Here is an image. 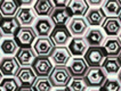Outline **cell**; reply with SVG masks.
<instances>
[{
  "label": "cell",
  "instance_id": "bcb514c9",
  "mask_svg": "<svg viewBox=\"0 0 121 91\" xmlns=\"http://www.w3.org/2000/svg\"><path fill=\"white\" fill-rule=\"evenodd\" d=\"M0 60H1V55H0Z\"/></svg>",
  "mask_w": 121,
  "mask_h": 91
},
{
  "label": "cell",
  "instance_id": "74e56055",
  "mask_svg": "<svg viewBox=\"0 0 121 91\" xmlns=\"http://www.w3.org/2000/svg\"><path fill=\"white\" fill-rule=\"evenodd\" d=\"M86 91H101V89H99V88H89V89Z\"/></svg>",
  "mask_w": 121,
  "mask_h": 91
},
{
  "label": "cell",
  "instance_id": "ee69618b",
  "mask_svg": "<svg viewBox=\"0 0 121 91\" xmlns=\"http://www.w3.org/2000/svg\"><path fill=\"white\" fill-rule=\"evenodd\" d=\"M2 20V16H1V14H0V21Z\"/></svg>",
  "mask_w": 121,
  "mask_h": 91
},
{
  "label": "cell",
  "instance_id": "30bf717a",
  "mask_svg": "<svg viewBox=\"0 0 121 91\" xmlns=\"http://www.w3.org/2000/svg\"><path fill=\"white\" fill-rule=\"evenodd\" d=\"M54 29H55V25L53 23V21L50 20V17L37 18V21L34 22V25H33L34 32L37 34V37H39V38L49 37Z\"/></svg>",
  "mask_w": 121,
  "mask_h": 91
},
{
  "label": "cell",
  "instance_id": "f35d334b",
  "mask_svg": "<svg viewBox=\"0 0 121 91\" xmlns=\"http://www.w3.org/2000/svg\"><path fill=\"white\" fill-rule=\"evenodd\" d=\"M118 80H119V82L121 83V71L119 72V74H118Z\"/></svg>",
  "mask_w": 121,
  "mask_h": 91
},
{
  "label": "cell",
  "instance_id": "8d00e7d4",
  "mask_svg": "<svg viewBox=\"0 0 121 91\" xmlns=\"http://www.w3.org/2000/svg\"><path fill=\"white\" fill-rule=\"evenodd\" d=\"M53 91H70L69 90V88H56V89H54Z\"/></svg>",
  "mask_w": 121,
  "mask_h": 91
},
{
  "label": "cell",
  "instance_id": "7dc6e473",
  "mask_svg": "<svg viewBox=\"0 0 121 91\" xmlns=\"http://www.w3.org/2000/svg\"><path fill=\"white\" fill-rule=\"evenodd\" d=\"M120 2H121V1H120Z\"/></svg>",
  "mask_w": 121,
  "mask_h": 91
},
{
  "label": "cell",
  "instance_id": "ffe728a7",
  "mask_svg": "<svg viewBox=\"0 0 121 91\" xmlns=\"http://www.w3.org/2000/svg\"><path fill=\"white\" fill-rule=\"evenodd\" d=\"M33 9L37 16L40 17H50L55 7L52 0H38L33 5Z\"/></svg>",
  "mask_w": 121,
  "mask_h": 91
},
{
  "label": "cell",
  "instance_id": "277c9868",
  "mask_svg": "<svg viewBox=\"0 0 121 91\" xmlns=\"http://www.w3.org/2000/svg\"><path fill=\"white\" fill-rule=\"evenodd\" d=\"M105 58L106 54L103 47H89L83 56L88 67H101Z\"/></svg>",
  "mask_w": 121,
  "mask_h": 91
},
{
  "label": "cell",
  "instance_id": "e575fe53",
  "mask_svg": "<svg viewBox=\"0 0 121 91\" xmlns=\"http://www.w3.org/2000/svg\"><path fill=\"white\" fill-rule=\"evenodd\" d=\"M17 4H18V6L21 7H31V5H34L33 1L32 0H24V1H17Z\"/></svg>",
  "mask_w": 121,
  "mask_h": 91
},
{
  "label": "cell",
  "instance_id": "e0dca14e",
  "mask_svg": "<svg viewBox=\"0 0 121 91\" xmlns=\"http://www.w3.org/2000/svg\"><path fill=\"white\" fill-rule=\"evenodd\" d=\"M21 27L16 17H2L0 21V32L6 37H14Z\"/></svg>",
  "mask_w": 121,
  "mask_h": 91
},
{
  "label": "cell",
  "instance_id": "9a60e30c",
  "mask_svg": "<svg viewBox=\"0 0 121 91\" xmlns=\"http://www.w3.org/2000/svg\"><path fill=\"white\" fill-rule=\"evenodd\" d=\"M67 48H69V50H70L72 56H74V57H81V56H85V54L88 50L89 46H88L87 41L85 40V38H82V37H74L69 42Z\"/></svg>",
  "mask_w": 121,
  "mask_h": 91
},
{
  "label": "cell",
  "instance_id": "ab89813d",
  "mask_svg": "<svg viewBox=\"0 0 121 91\" xmlns=\"http://www.w3.org/2000/svg\"><path fill=\"white\" fill-rule=\"evenodd\" d=\"M4 80V75L1 74V72H0V83H1V81Z\"/></svg>",
  "mask_w": 121,
  "mask_h": 91
},
{
  "label": "cell",
  "instance_id": "60d3db41",
  "mask_svg": "<svg viewBox=\"0 0 121 91\" xmlns=\"http://www.w3.org/2000/svg\"><path fill=\"white\" fill-rule=\"evenodd\" d=\"M118 58H119V60H120V63H121V52H120V55L118 56Z\"/></svg>",
  "mask_w": 121,
  "mask_h": 91
},
{
  "label": "cell",
  "instance_id": "d6986e66",
  "mask_svg": "<svg viewBox=\"0 0 121 91\" xmlns=\"http://www.w3.org/2000/svg\"><path fill=\"white\" fill-rule=\"evenodd\" d=\"M72 16L70 10L66 8H55L53 14L50 15V20L53 21L55 26H66L71 21Z\"/></svg>",
  "mask_w": 121,
  "mask_h": 91
},
{
  "label": "cell",
  "instance_id": "8992f818",
  "mask_svg": "<svg viewBox=\"0 0 121 91\" xmlns=\"http://www.w3.org/2000/svg\"><path fill=\"white\" fill-rule=\"evenodd\" d=\"M20 70L21 65L15 56L4 57L0 60V72L4 75V78H16Z\"/></svg>",
  "mask_w": 121,
  "mask_h": 91
},
{
  "label": "cell",
  "instance_id": "d4e9b609",
  "mask_svg": "<svg viewBox=\"0 0 121 91\" xmlns=\"http://www.w3.org/2000/svg\"><path fill=\"white\" fill-rule=\"evenodd\" d=\"M85 20L88 25L93 26V27H98L103 24L105 16L101 8H89L88 13L85 16Z\"/></svg>",
  "mask_w": 121,
  "mask_h": 91
},
{
  "label": "cell",
  "instance_id": "836d02e7",
  "mask_svg": "<svg viewBox=\"0 0 121 91\" xmlns=\"http://www.w3.org/2000/svg\"><path fill=\"white\" fill-rule=\"evenodd\" d=\"M86 2L89 6V8H97L98 6H102L104 4L103 0H87Z\"/></svg>",
  "mask_w": 121,
  "mask_h": 91
},
{
  "label": "cell",
  "instance_id": "4fadbf2b",
  "mask_svg": "<svg viewBox=\"0 0 121 91\" xmlns=\"http://www.w3.org/2000/svg\"><path fill=\"white\" fill-rule=\"evenodd\" d=\"M67 29L71 33L72 38L82 37L88 31V24L83 17H72L67 24Z\"/></svg>",
  "mask_w": 121,
  "mask_h": 91
},
{
  "label": "cell",
  "instance_id": "8fae6325",
  "mask_svg": "<svg viewBox=\"0 0 121 91\" xmlns=\"http://www.w3.org/2000/svg\"><path fill=\"white\" fill-rule=\"evenodd\" d=\"M102 27L108 38H117L121 33V22L119 17H106L102 24Z\"/></svg>",
  "mask_w": 121,
  "mask_h": 91
},
{
  "label": "cell",
  "instance_id": "52a82bcc",
  "mask_svg": "<svg viewBox=\"0 0 121 91\" xmlns=\"http://www.w3.org/2000/svg\"><path fill=\"white\" fill-rule=\"evenodd\" d=\"M54 48V42L52 41V39L49 37L38 38L32 46V49H33L37 57H50Z\"/></svg>",
  "mask_w": 121,
  "mask_h": 91
},
{
  "label": "cell",
  "instance_id": "b9f144b4",
  "mask_svg": "<svg viewBox=\"0 0 121 91\" xmlns=\"http://www.w3.org/2000/svg\"><path fill=\"white\" fill-rule=\"evenodd\" d=\"M1 39H2V34H1V32H0V41H1Z\"/></svg>",
  "mask_w": 121,
  "mask_h": 91
},
{
  "label": "cell",
  "instance_id": "ba28073f",
  "mask_svg": "<svg viewBox=\"0 0 121 91\" xmlns=\"http://www.w3.org/2000/svg\"><path fill=\"white\" fill-rule=\"evenodd\" d=\"M49 38L54 42L55 47H66L72 39L67 26H55Z\"/></svg>",
  "mask_w": 121,
  "mask_h": 91
},
{
  "label": "cell",
  "instance_id": "6da1fadb",
  "mask_svg": "<svg viewBox=\"0 0 121 91\" xmlns=\"http://www.w3.org/2000/svg\"><path fill=\"white\" fill-rule=\"evenodd\" d=\"M48 79L53 88H66L72 79V75L70 74L67 66H54Z\"/></svg>",
  "mask_w": 121,
  "mask_h": 91
},
{
  "label": "cell",
  "instance_id": "ac0fdd59",
  "mask_svg": "<svg viewBox=\"0 0 121 91\" xmlns=\"http://www.w3.org/2000/svg\"><path fill=\"white\" fill-rule=\"evenodd\" d=\"M85 40L89 47H102L105 41V35L103 30L98 27H91L85 34Z\"/></svg>",
  "mask_w": 121,
  "mask_h": 91
},
{
  "label": "cell",
  "instance_id": "7402d4cb",
  "mask_svg": "<svg viewBox=\"0 0 121 91\" xmlns=\"http://www.w3.org/2000/svg\"><path fill=\"white\" fill-rule=\"evenodd\" d=\"M102 12L106 17H119L121 14L120 0H106L101 7Z\"/></svg>",
  "mask_w": 121,
  "mask_h": 91
},
{
  "label": "cell",
  "instance_id": "d590c367",
  "mask_svg": "<svg viewBox=\"0 0 121 91\" xmlns=\"http://www.w3.org/2000/svg\"><path fill=\"white\" fill-rule=\"evenodd\" d=\"M18 91H34L33 88H29V87H21Z\"/></svg>",
  "mask_w": 121,
  "mask_h": 91
},
{
  "label": "cell",
  "instance_id": "5bb4252c",
  "mask_svg": "<svg viewBox=\"0 0 121 91\" xmlns=\"http://www.w3.org/2000/svg\"><path fill=\"white\" fill-rule=\"evenodd\" d=\"M38 76L35 75L33 68L31 66H26V67H21L20 72L16 76V80L18 81L21 87H29L32 88L34 82L37 81Z\"/></svg>",
  "mask_w": 121,
  "mask_h": 91
},
{
  "label": "cell",
  "instance_id": "603a6c76",
  "mask_svg": "<svg viewBox=\"0 0 121 91\" xmlns=\"http://www.w3.org/2000/svg\"><path fill=\"white\" fill-rule=\"evenodd\" d=\"M106 57H118L121 52V41L119 38H108L103 43Z\"/></svg>",
  "mask_w": 121,
  "mask_h": 91
},
{
  "label": "cell",
  "instance_id": "f546056e",
  "mask_svg": "<svg viewBox=\"0 0 121 91\" xmlns=\"http://www.w3.org/2000/svg\"><path fill=\"white\" fill-rule=\"evenodd\" d=\"M32 88L34 91H53V85L48 78H38Z\"/></svg>",
  "mask_w": 121,
  "mask_h": 91
},
{
  "label": "cell",
  "instance_id": "1f68e13d",
  "mask_svg": "<svg viewBox=\"0 0 121 91\" xmlns=\"http://www.w3.org/2000/svg\"><path fill=\"white\" fill-rule=\"evenodd\" d=\"M99 89L101 91H121V83L115 79H106Z\"/></svg>",
  "mask_w": 121,
  "mask_h": 91
},
{
  "label": "cell",
  "instance_id": "3957f363",
  "mask_svg": "<svg viewBox=\"0 0 121 91\" xmlns=\"http://www.w3.org/2000/svg\"><path fill=\"white\" fill-rule=\"evenodd\" d=\"M106 79L108 75L102 70V67H89L83 80L87 88H101Z\"/></svg>",
  "mask_w": 121,
  "mask_h": 91
},
{
  "label": "cell",
  "instance_id": "f6af8a7d",
  "mask_svg": "<svg viewBox=\"0 0 121 91\" xmlns=\"http://www.w3.org/2000/svg\"><path fill=\"white\" fill-rule=\"evenodd\" d=\"M119 20H120V22H121V14H120V16H119Z\"/></svg>",
  "mask_w": 121,
  "mask_h": 91
},
{
  "label": "cell",
  "instance_id": "d6a6232c",
  "mask_svg": "<svg viewBox=\"0 0 121 91\" xmlns=\"http://www.w3.org/2000/svg\"><path fill=\"white\" fill-rule=\"evenodd\" d=\"M55 8H66L70 4V0H53Z\"/></svg>",
  "mask_w": 121,
  "mask_h": 91
},
{
  "label": "cell",
  "instance_id": "83f0119b",
  "mask_svg": "<svg viewBox=\"0 0 121 91\" xmlns=\"http://www.w3.org/2000/svg\"><path fill=\"white\" fill-rule=\"evenodd\" d=\"M18 49H20V47L17 46L14 38H7V39L2 40L1 43H0V50L6 57L15 56L18 51Z\"/></svg>",
  "mask_w": 121,
  "mask_h": 91
},
{
  "label": "cell",
  "instance_id": "2e32d148",
  "mask_svg": "<svg viewBox=\"0 0 121 91\" xmlns=\"http://www.w3.org/2000/svg\"><path fill=\"white\" fill-rule=\"evenodd\" d=\"M16 20L21 26H31L37 21V15L32 7H21L16 14Z\"/></svg>",
  "mask_w": 121,
  "mask_h": 91
},
{
  "label": "cell",
  "instance_id": "7c38bea8",
  "mask_svg": "<svg viewBox=\"0 0 121 91\" xmlns=\"http://www.w3.org/2000/svg\"><path fill=\"white\" fill-rule=\"evenodd\" d=\"M71 57L72 55L67 47H55L50 55L52 63L56 66H66Z\"/></svg>",
  "mask_w": 121,
  "mask_h": 91
},
{
  "label": "cell",
  "instance_id": "f1b7e54d",
  "mask_svg": "<svg viewBox=\"0 0 121 91\" xmlns=\"http://www.w3.org/2000/svg\"><path fill=\"white\" fill-rule=\"evenodd\" d=\"M21 88L16 78H4L0 83V91H18Z\"/></svg>",
  "mask_w": 121,
  "mask_h": 91
},
{
  "label": "cell",
  "instance_id": "4316f807",
  "mask_svg": "<svg viewBox=\"0 0 121 91\" xmlns=\"http://www.w3.org/2000/svg\"><path fill=\"white\" fill-rule=\"evenodd\" d=\"M102 70L106 73V75H114L119 74L121 71V63L118 57H106L102 64Z\"/></svg>",
  "mask_w": 121,
  "mask_h": 91
},
{
  "label": "cell",
  "instance_id": "7bdbcfd3",
  "mask_svg": "<svg viewBox=\"0 0 121 91\" xmlns=\"http://www.w3.org/2000/svg\"><path fill=\"white\" fill-rule=\"evenodd\" d=\"M119 40L121 41V33H120V35H119Z\"/></svg>",
  "mask_w": 121,
  "mask_h": 91
},
{
  "label": "cell",
  "instance_id": "9c48e42d",
  "mask_svg": "<svg viewBox=\"0 0 121 91\" xmlns=\"http://www.w3.org/2000/svg\"><path fill=\"white\" fill-rule=\"evenodd\" d=\"M67 68L72 78H85L89 67L82 57H73L67 63Z\"/></svg>",
  "mask_w": 121,
  "mask_h": 91
},
{
  "label": "cell",
  "instance_id": "7a4b0ae2",
  "mask_svg": "<svg viewBox=\"0 0 121 91\" xmlns=\"http://www.w3.org/2000/svg\"><path fill=\"white\" fill-rule=\"evenodd\" d=\"M14 40L20 48H29L37 40V34L32 26H21L18 31L15 33Z\"/></svg>",
  "mask_w": 121,
  "mask_h": 91
},
{
  "label": "cell",
  "instance_id": "4dcf8cb0",
  "mask_svg": "<svg viewBox=\"0 0 121 91\" xmlns=\"http://www.w3.org/2000/svg\"><path fill=\"white\" fill-rule=\"evenodd\" d=\"M70 91H86L87 90V85L83 78H72L70 83L67 85Z\"/></svg>",
  "mask_w": 121,
  "mask_h": 91
},
{
  "label": "cell",
  "instance_id": "cb8c5ba5",
  "mask_svg": "<svg viewBox=\"0 0 121 91\" xmlns=\"http://www.w3.org/2000/svg\"><path fill=\"white\" fill-rule=\"evenodd\" d=\"M67 9L70 10L72 17H83L89 10V6L85 0H71Z\"/></svg>",
  "mask_w": 121,
  "mask_h": 91
},
{
  "label": "cell",
  "instance_id": "5b68a950",
  "mask_svg": "<svg viewBox=\"0 0 121 91\" xmlns=\"http://www.w3.org/2000/svg\"><path fill=\"white\" fill-rule=\"evenodd\" d=\"M31 67L38 78H49L54 68V64L49 57H35Z\"/></svg>",
  "mask_w": 121,
  "mask_h": 91
},
{
  "label": "cell",
  "instance_id": "484cf974",
  "mask_svg": "<svg viewBox=\"0 0 121 91\" xmlns=\"http://www.w3.org/2000/svg\"><path fill=\"white\" fill-rule=\"evenodd\" d=\"M20 6L16 0H0V14L2 17H16Z\"/></svg>",
  "mask_w": 121,
  "mask_h": 91
},
{
  "label": "cell",
  "instance_id": "44dd1931",
  "mask_svg": "<svg viewBox=\"0 0 121 91\" xmlns=\"http://www.w3.org/2000/svg\"><path fill=\"white\" fill-rule=\"evenodd\" d=\"M15 57L22 67H26V66L32 65V63L37 56L34 54L33 49L31 47H29V48H20L17 54L15 55Z\"/></svg>",
  "mask_w": 121,
  "mask_h": 91
}]
</instances>
